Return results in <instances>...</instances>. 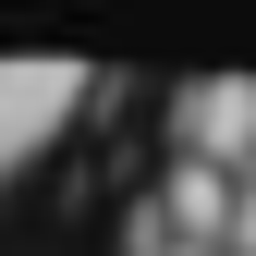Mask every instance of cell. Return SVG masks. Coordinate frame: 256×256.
I'll return each mask as SVG.
<instances>
[{
	"instance_id": "cell-1",
	"label": "cell",
	"mask_w": 256,
	"mask_h": 256,
	"mask_svg": "<svg viewBox=\"0 0 256 256\" xmlns=\"http://www.w3.org/2000/svg\"><path fill=\"white\" fill-rule=\"evenodd\" d=\"M86 98H98L86 61H0V183L37 171V158L86 122Z\"/></svg>"
},
{
	"instance_id": "cell-2",
	"label": "cell",
	"mask_w": 256,
	"mask_h": 256,
	"mask_svg": "<svg viewBox=\"0 0 256 256\" xmlns=\"http://www.w3.org/2000/svg\"><path fill=\"white\" fill-rule=\"evenodd\" d=\"M171 158L183 171H220V183H244V146H256V86L244 74H196V86H171Z\"/></svg>"
}]
</instances>
